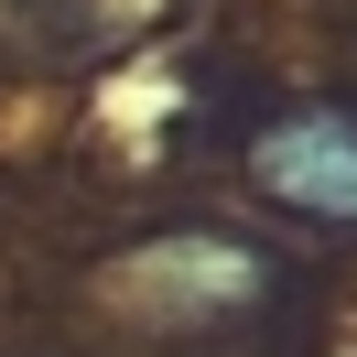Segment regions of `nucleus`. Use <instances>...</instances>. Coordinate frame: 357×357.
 I'll list each match as a JSON object with an SVG mask.
<instances>
[{
    "mask_svg": "<svg viewBox=\"0 0 357 357\" xmlns=\"http://www.w3.org/2000/svg\"><path fill=\"white\" fill-rule=\"evenodd\" d=\"M249 184L303 227H357V109H292L249 141Z\"/></svg>",
    "mask_w": 357,
    "mask_h": 357,
    "instance_id": "obj_1",
    "label": "nucleus"
}]
</instances>
